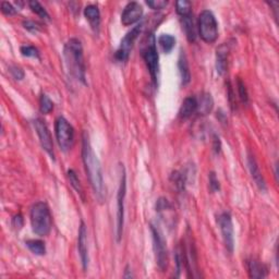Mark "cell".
<instances>
[{
    "label": "cell",
    "instance_id": "obj_1",
    "mask_svg": "<svg viewBox=\"0 0 279 279\" xmlns=\"http://www.w3.org/2000/svg\"><path fill=\"white\" fill-rule=\"evenodd\" d=\"M82 161H83L85 173L93 192L98 202L103 204L106 201V185L104 177H103L101 162L92 147L87 132H83V137H82Z\"/></svg>",
    "mask_w": 279,
    "mask_h": 279
},
{
    "label": "cell",
    "instance_id": "obj_2",
    "mask_svg": "<svg viewBox=\"0 0 279 279\" xmlns=\"http://www.w3.org/2000/svg\"><path fill=\"white\" fill-rule=\"evenodd\" d=\"M64 58L69 74L75 80L86 84L85 80V63L83 47L77 38H70L64 48Z\"/></svg>",
    "mask_w": 279,
    "mask_h": 279
},
{
    "label": "cell",
    "instance_id": "obj_3",
    "mask_svg": "<svg viewBox=\"0 0 279 279\" xmlns=\"http://www.w3.org/2000/svg\"><path fill=\"white\" fill-rule=\"evenodd\" d=\"M30 219L32 230L35 235L46 237L50 234L53 219H51L48 205L45 202H36L32 205L30 211Z\"/></svg>",
    "mask_w": 279,
    "mask_h": 279
},
{
    "label": "cell",
    "instance_id": "obj_4",
    "mask_svg": "<svg viewBox=\"0 0 279 279\" xmlns=\"http://www.w3.org/2000/svg\"><path fill=\"white\" fill-rule=\"evenodd\" d=\"M141 55L145 61L147 69L151 74L153 83L155 86L158 84V72H159V57L156 47V37L153 33H149L145 39L141 50Z\"/></svg>",
    "mask_w": 279,
    "mask_h": 279
},
{
    "label": "cell",
    "instance_id": "obj_5",
    "mask_svg": "<svg viewBox=\"0 0 279 279\" xmlns=\"http://www.w3.org/2000/svg\"><path fill=\"white\" fill-rule=\"evenodd\" d=\"M199 34L205 43L213 44L218 38V23L210 10H203L198 20Z\"/></svg>",
    "mask_w": 279,
    "mask_h": 279
},
{
    "label": "cell",
    "instance_id": "obj_6",
    "mask_svg": "<svg viewBox=\"0 0 279 279\" xmlns=\"http://www.w3.org/2000/svg\"><path fill=\"white\" fill-rule=\"evenodd\" d=\"M55 134L57 143L61 151L68 152L74 143V129L63 116L57 118L55 123Z\"/></svg>",
    "mask_w": 279,
    "mask_h": 279
},
{
    "label": "cell",
    "instance_id": "obj_7",
    "mask_svg": "<svg viewBox=\"0 0 279 279\" xmlns=\"http://www.w3.org/2000/svg\"><path fill=\"white\" fill-rule=\"evenodd\" d=\"M120 181L117 194V228L116 237L117 241L121 240L123 234V225H125V199L127 194V175L125 167L120 166Z\"/></svg>",
    "mask_w": 279,
    "mask_h": 279
},
{
    "label": "cell",
    "instance_id": "obj_8",
    "mask_svg": "<svg viewBox=\"0 0 279 279\" xmlns=\"http://www.w3.org/2000/svg\"><path fill=\"white\" fill-rule=\"evenodd\" d=\"M151 231L153 236V246L156 256V263L159 270L165 271L168 266V251L167 244L163 231L158 226L151 224Z\"/></svg>",
    "mask_w": 279,
    "mask_h": 279
},
{
    "label": "cell",
    "instance_id": "obj_9",
    "mask_svg": "<svg viewBox=\"0 0 279 279\" xmlns=\"http://www.w3.org/2000/svg\"><path fill=\"white\" fill-rule=\"evenodd\" d=\"M143 23L136 25V27H134L130 32H128L125 37L122 38L120 45H119V47L115 53V59L118 63H126V61H128L129 56H130V53L133 48V45L139 37L140 33H141Z\"/></svg>",
    "mask_w": 279,
    "mask_h": 279
},
{
    "label": "cell",
    "instance_id": "obj_10",
    "mask_svg": "<svg viewBox=\"0 0 279 279\" xmlns=\"http://www.w3.org/2000/svg\"><path fill=\"white\" fill-rule=\"evenodd\" d=\"M219 229L223 236L224 244L226 246L227 251L229 253L234 252L235 249V231H234V224H232L231 215L228 211H224L218 216L217 219Z\"/></svg>",
    "mask_w": 279,
    "mask_h": 279
},
{
    "label": "cell",
    "instance_id": "obj_11",
    "mask_svg": "<svg viewBox=\"0 0 279 279\" xmlns=\"http://www.w3.org/2000/svg\"><path fill=\"white\" fill-rule=\"evenodd\" d=\"M33 123H34L35 131L38 136L40 145H42L44 151L49 155L50 158L53 159V161H55L54 142H53V138H51V134H50V131H49L47 125H46V123L40 118L35 119Z\"/></svg>",
    "mask_w": 279,
    "mask_h": 279
},
{
    "label": "cell",
    "instance_id": "obj_12",
    "mask_svg": "<svg viewBox=\"0 0 279 279\" xmlns=\"http://www.w3.org/2000/svg\"><path fill=\"white\" fill-rule=\"evenodd\" d=\"M156 211L159 218L169 228H173L175 225V211L172 203L167 199L159 198L156 202Z\"/></svg>",
    "mask_w": 279,
    "mask_h": 279
},
{
    "label": "cell",
    "instance_id": "obj_13",
    "mask_svg": "<svg viewBox=\"0 0 279 279\" xmlns=\"http://www.w3.org/2000/svg\"><path fill=\"white\" fill-rule=\"evenodd\" d=\"M77 251L81 258V264L83 270L86 271L89 267V246H87V230L84 221H81L79 227V234H77Z\"/></svg>",
    "mask_w": 279,
    "mask_h": 279
},
{
    "label": "cell",
    "instance_id": "obj_14",
    "mask_svg": "<svg viewBox=\"0 0 279 279\" xmlns=\"http://www.w3.org/2000/svg\"><path fill=\"white\" fill-rule=\"evenodd\" d=\"M143 17V7L137 1L129 2L121 14V22L126 27L139 22Z\"/></svg>",
    "mask_w": 279,
    "mask_h": 279
},
{
    "label": "cell",
    "instance_id": "obj_15",
    "mask_svg": "<svg viewBox=\"0 0 279 279\" xmlns=\"http://www.w3.org/2000/svg\"><path fill=\"white\" fill-rule=\"evenodd\" d=\"M246 163H247V168H249V170H250V174H251V177L253 179V181L255 182L256 187L260 189L262 192H265V191L267 190V187H266V182L264 180V177H263L260 166H258L255 157L253 156V154H251L250 152L247 153Z\"/></svg>",
    "mask_w": 279,
    "mask_h": 279
},
{
    "label": "cell",
    "instance_id": "obj_16",
    "mask_svg": "<svg viewBox=\"0 0 279 279\" xmlns=\"http://www.w3.org/2000/svg\"><path fill=\"white\" fill-rule=\"evenodd\" d=\"M230 51V44L223 43L216 49V70L218 74L224 75L228 68V56Z\"/></svg>",
    "mask_w": 279,
    "mask_h": 279
},
{
    "label": "cell",
    "instance_id": "obj_17",
    "mask_svg": "<svg viewBox=\"0 0 279 279\" xmlns=\"http://www.w3.org/2000/svg\"><path fill=\"white\" fill-rule=\"evenodd\" d=\"M246 268L251 278H265L267 276V268L256 258H250L246 261Z\"/></svg>",
    "mask_w": 279,
    "mask_h": 279
},
{
    "label": "cell",
    "instance_id": "obj_18",
    "mask_svg": "<svg viewBox=\"0 0 279 279\" xmlns=\"http://www.w3.org/2000/svg\"><path fill=\"white\" fill-rule=\"evenodd\" d=\"M198 111V98L194 96H188L183 101L181 107L179 110V116L183 120L192 117L194 113Z\"/></svg>",
    "mask_w": 279,
    "mask_h": 279
},
{
    "label": "cell",
    "instance_id": "obj_19",
    "mask_svg": "<svg viewBox=\"0 0 279 279\" xmlns=\"http://www.w3.org/2000/svg\"><path fill=\"white\" fill-rule=\"evenodd\" d=\"M84 15L87 19V21L90 22L92 29L95 32H98L101 24V12L96 4H89V6H86L84 8Z\"/></svg>",
    "mask_w": 279,
    "mask_h": 279
},
{
    "label": "cell",
    "instance_id": "obj_20",
    "mask_svg": "<svg viewBox=\"0 0 279 279\" xmlns=\"http://www.w3.org/2000/svg\"><path fill=\"white\" fill-rule=\"evenodd\" d=\"M214 100L209 93H203L198 100V113L201 116H206L213 110Z\"/></svg>",
    "mask_w": 279,
    "mask_h": 279
},
{
    "label": "cell",
    "instance_id": "obj_21",
    "mask_svg": "<svg viewBox=\"0 0 279 279\" xmlns=\"http://www.w3.org/2000/svg\"><path fill=\"white\" fill-rule=\"evenodd\" d=\"M178 69H179L180 77H181L182 84L187 85L189 82L191 81V72H190V69H189L187 56H185L184 51H181V54H180L179 60H178Z\"/></svg>",
    "mask_w": 279,
    "mask_h": 279
},
{
    "label": "cell",
    "instance_id": "obj_22",
    "mask_svg": "<svg viewBox=\"0 0 279 279\" xmlns=\"http://www.w3.org/2000/svg\"><path fill=\"white\" fill-rule=\"evenodd\" d=\"M181 23H182V29L185 33V36L189 42H194L196 39V32H195V27L193 22V17L192 14L187 15V17L181 18Z\"/></svg>",
    "mask_w": 279,
    "mask_h": 279
},
{
    "label": "cell",
    "instance_id": "obj_23",
    "mask_svg": "<svg viewBox=\"0 0 279 279\" xmlns=\"http://www.w3.org/2000/svg\"><path fill=\"white\" fill-rule=\"evenodd\" d=\"M68 178L70 180V183L72 185V188H73L75 190V192L79 194V196L82 199V201L85 202V193H84L83 187H82V184L80 182V179L76 175V173L74 172L73 169L68 170Z\"/></svg>",
    "mask_w": 279,
    "mask_h": 279
},
{
    "label": "cell",
    "instance_id": "obj_24",
    "mask_svg": "<svg viewBox=\"0 0 279 279\" xmlns=\"http://www.w3.org/2000/svg\"><path fill=\"white\" fill-rule=\"evenodd\" d=\"M25 245L29 247V250L35 255H45L46 254V245L42 240L31 239L25 241Z\"/></svg>",
    "mask_w": 279,
    "mask_h": 279
},
{
    "label": "cell",
    "instance_id": "obj_25",
    "mask_svg": "<svg viewBox=\"0 0 279 279\" xmlns=\"http://www.w3.org/2000/svg\"><path fill=\"white\" fill-rule=\"evenodd\" d=\"M157 42L159 46H161V48L163 49L164 53L169 54L174 47L175 38H174V36L170 35V34H163L159 36Z\"/></svg>",
    "mask_w": 279,
    "mask_h": 279
},
{
    "label": "cell",
    "instance_id": "obj_26",
    "mask_svg": "<svg viewBox=\"0 0 279 279\" xmlns=\"http://www.w3.org/2000/svg\"><path fill=\"white\" fill-rule=\"evenodd\" d=\"M175 10L180 17H187V15L192 14V4L187 0H180L175 2Z\"/></svg>",
    "mask_w": 279,
    "mask_h": 279
},
{
    "label": "cell",
    "instance_id": "obj_27",
    "mask_svg": "<svg viewBox=\"0 0 279 279\" xmlns=\"http://www.w3.org/2000/svg\"><path fill=\"white\" fill-rule=\"evenodd\" d=\"M39 109H40V112L44 113V115H48V113H50L51 110L54 109V103L48 97V95H46V94L40 95Z\"/></svg>",
    "mask_w": 279,
    "mask_h": 279
},
{
    "label": "cell",
    "instance_id": "obj_28",
    "mask_svg": "<svg viewBox=\"0 0 279 279\" xmlns=\"http://www.w3.org/2000/svg\"><path fill=\"white\" fill-rule=\"evenodd\" d=\"M29 6H30L31 9H32V11L34 13L37 14L39 18L45 19V20H49L48 12L46 11V9L38 1H36V0H32V1H29Z\"/></svg>",
    "mask_w": 279,
    "mask_h": 279
},
{
    "label": "cell",
    "instance_id": "obj_29",
    "mask_svg": "<svg viewBox=\"0 0 279 279\" xmlns=\"http://www.w3.org/2000/svg\"><path fill=\"white\" fill-rule=\"evenodd\" d=\"M237 90H238V95H239L240 101L244 103V104H247L249 103V94H247V90L244 85V82L241 79L238 77L237 80Z\"/></svg>",
    "mask_w": 279,
    "mask_h": 279
},
{
    "label": "cell",
    "instance_id": "obj_30",
    "mask_svg": "<svg viewBox=\"0 0 279 279\" xmlns=\"http://www.w3.org/2000/svg\"><path fill=\"white\" fill-rule=\"evenodd\" d=\"M172 180L179 191H183L185 187V174L179 172H174L172 174Z\"/></svg>",
    "mask_w": 279,
    "mask_h": 279
},
{
    "label": "cell",
    "instance_id": "obj_31",
    "mask_svg": "<svg viewBox=\"0 0 279 279\" xmlns=\"http://www.w3.org/2000/svg\"><path fill=\"white\" fill-rule=\"evenodd\" d=\"M22 56L24 57H30V58H39V51L38 49L34 47L32 45H24L20 48Z\"/></svg>",
    "mask_w": 279,
    "mask_h": 279
},
{
    "label": "cell",
    "instance_id": "obj_32",
    "mask_svg": "<svg viewBox=\"0 0 279 279\" xmlns=\"http://www.w3.org/2000/svg\"><path fill=\"white\" fill-rule=\"evenodd\" d=\"M22 25L25 30H28L31 33H37L39 31H42V24L32 21V20H25Z\"/></svg>",
    "mask_w": 279,
    "mask_h": 279
},
{
    "label": "cell",
    "instance_id": "obj_33",
    "mask_svg": "<svg viewBox=\"0 0 279 279\" xmlns=\"http://www.w3.org/2000/svg\"><path fill=\"white\" fill-rule=\"evenodd\" d=\"M9 71H10V73H11V75L13 76L14 80L21 81V80L24 79L25 73H24L23 69L20 68V67H18V66H11V67H10V68H9Z\"/></svg>",
    "mask_w": 279,
    "mask_h": 279
},
{
    "label": "cell",
    "instance_id": "obj_34",
    "mask_svg": "<svg viewBox=\"0 0 279 279\" xmlns=\"http://www.w3.org/2000/svg\"><path fill=\"white\" fill-rule=\"evenodd\" d=\"M209 189H210L211 192H217V191H219L220 184H219L218 179H217L216 174L214 172L209 173Z\"/></svg>",
    "mask_w": 279,
    "mask_h": 279
},
{
    "label": "cell",
    "instance_id": "obj_35",
    "mask_svg": "<svg viewBox=\"0 0 279 279\" xmlns=\"http://www.w3.org/2000/svg\"><path fill=\"white\" fill-rule=\"evenodd\" d=\"M146 4L154 10H162L167 7L168 1H166V0H148V1H146Z\"/></svg>",
    "mask_w": 279,
    "mask_h": 279
},
{
    "label": "cell",
    "instance_id": "obj_36",
    "mask_svg": "<svg viewBox=\"0 0 279 279\" xmlns=\"http://www.w3.org/2000/svg\"><path fill=\"white\" fill-rule=\"evenodd\" d=\"M1 11L3 14L6 15H13L18 12V9H15L11 3L8 1H2L1 2Z\"/></svg>",
    "mask_w": 279,
    "mask_h": 279
},
{
    "label": "cell",
    "instance_id": "obj_37",
    "mask_svg": "<svg viewBox=\"0 0 279 279\" xmlns=\"http://www.w3.org/2000/svg\"><path fill=\"white\" fill-rule=\"evenodd\" d=\"M23 224H24V220H23V216L21 214H18V215L13 216L12 227L14 229L20 230L23 227Z\"/></svg>",
    "mask_w": 279,
    "mask_h": 279
},
{
    "label": "cell",
    "instance_id": "obj_38",
    "mask_svg": "<svg viewBox=\"0 0 279 279\" xmlns=\"http://www.w3.org/2000/svg\"><path fill=\"white\" fill-rule=\"evenodd\" d=\"M220 147H221V144H220V140L219 137L217 136V134H214L213 136V149L216 154H218L220 152Z\"/></svg>",
    "mask_w": 279,
    "mask_h": 279
},
{
    "label": "cell",
    "instance_id": "obj_39",
    "mask_svg": "<svg viewBox=\"0 0 279 279\" xmlns=\"http://www.w3.org/2000/svg\"><path fill=\"white\" fill-rule=\"evenodd\" d=\"M123 277H125V278H131V277H133L132 273H131V271H130V266H129V265L126 267V273H125V275H123Z\"/></svg>",
    "mask_w": 279,
    "mask_h": 279
}]
</instances>
